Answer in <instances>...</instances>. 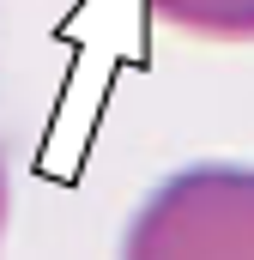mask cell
Returning <instances> with one entry per match:
<instances>
[{"label":"cell","instance_id":"6da1fadb","mask_svg":"<svg viewBox=\"0 0 254 260\" xmlns=\"http://www.w3.org/2000/svg\"><path fill=\"white\" fill-rule=\"evenodd\" d=\"M121 260H254V164H188L127 218Z\"/></svg>","mask_w":254,"mask_h":260},{"label":"cell","instance_id":"7a4b0ae2","mask_svg":"<svg viewBox=\"0 0 254 260\" xmlns=\"http://www.w3.org/2000/svg\"><path fill=\"white\" fill-rule=\"evenodd\" d=\"M145 12L200 43H254V0H145Z\"/></svg>","mask_w":254,"mask_h":260},{"label":"cell","instance_id":"3957f363","mask_svg":"<svg viewBox=\"0 0 254 260\" xmlns=\"http://www.w3.org/2000/svg\"><path fill=\"white\" fill-rule=\"evenodd\" d=\"M0 200H6V194H0Z\"/></svg>","mask_w":254,"mask_h":260}]
</instances>
